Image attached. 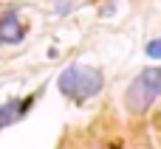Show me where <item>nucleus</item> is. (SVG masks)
<instances>
[{"label":"nucleus","instance_id":"nucleus-3","mask_svg":"<svg viewBox=\"0 0 161 149\" xmlns=\"http://www.w3.org/2000/svg\"><path fill=\"white\" fill-rule=\"evenodd\" d=\"M23 37H25V28H23V23L17 20V14H14V11L3 14V17H0V45H14V42H20Z\"/></svg>","mask_w":161,"mask_h":149},{"label":"nucleus","instance_id":"nucleus-1","mask_svg":"<svg viewBox=\"0 0 161 149\" xmlns=\"http://www.w3.org/2000/svg\"><path fill=\"white\" fill-rule=\"evenodd\" d=\"M102 85H105L102 70L91 68V65H71L57 79V87L62 90V96H68L74 101H88L91 96H96L102 90Z\"/></svg>","mask_w":161,"mask_h":149},{"label":"nucleus","instance_id":"nucleus-4","mask_svg":"<svg viewBox=\"0 0 161 149\" xmlns=\"http://www.w3.org/2000/svg\"><path fill=\"white\" fill-rule=\"evenodd\" d=\"M28 107H31V99H28V101H17V99H11V101L0 104V130L8 127V124H14L17 118H23V113H25Z\"/></svg>","mask_w":161,"mask_h":149},{"label":"nucleus","instance_id":"nucleus-5","mask_svg":"<svg viewBox=\"0 0 161 149\" xmlns=\"http://www.w3.org/2000/svg\"><path fill=\"white\" fill-rule=\"evenodd\" d=\"M147 56H150V59H161V39L147 42Z\"/></svg>","mask_w":161,"mask_h":149},{"label":"nucleus","instance_id":"nucleus-2","mask_svg":"<svg viewBox=\"0 0 161 149\" xmlns=\"http://www.w3.org/2000/svg\"><path fill=\"white\" fill-rule=\"evenodd\" d=\"M161 96V68H144L125 93V107L133 116H142L150 110V104Z\"/></svg>","mask_w":161,"mask_h":149}]
</instances>
